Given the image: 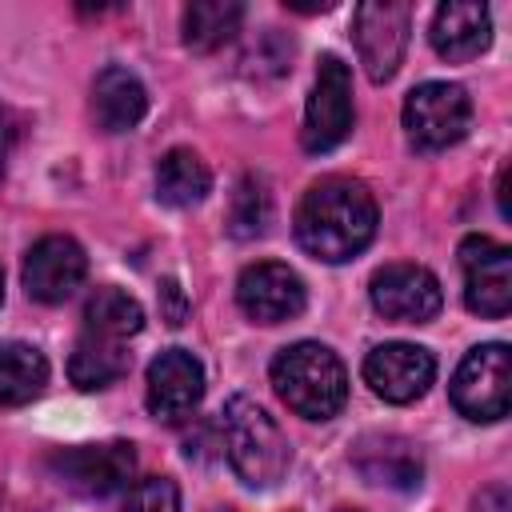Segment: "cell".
Here are the masks:
<instances>
[{
	"mask_svg": "<svg viewBox=\"0 0 512 512\" xmlns=\"http://www.w3.org/2000/svg\"><path fill=\"white\" fill-rule=\"evenodd\" d=\"M356 120L352 108V72L336 52H324L316 64V80L308 92V108H304V128H300V144L304 152L320 156L332 152L336 144L348 140Z\"/></svg>",
	"mask_w": 512,
	"mask_h": 512,
	"instance_id": "obj_6",
	"label": "cell"
},
{
	"mask_svg": "<svg viewBox=\"0 0 512 512\" xmlns=\"http://www.w3.org/2000/svg\"><path fill=\"white\" fill-rule=\"evenodd\" d=\"M124 372H128L124 340H108V336H96V332H80V340L72 344V356H68V376H72L76 388L96 392V388L116 384Z\"/></svg>",
	"mask_w": 512,
	"mask_h": 512,
	"instance_id": "obj_18",
	"label": "cell"
},
{
	"mask_svg": "<svg viewBox=\"0 0 512 512\" xmlns=\"http://www.w3.org/2000/svg\"><path fill=\"white\" fill-rule=\"evenodd\" d=\"M268 216H272V204H268V192L256 176H244L232 192V212H228V232L236 240H252L268 228Z\"/></svg>",
	"mask_w": 512,
	"mask_h": 512,
	"instance_id": "obj_23",
	"label": "cell"
},
{
	"mask_svg": "<svg viewBox=\"0 0 512 512\" xmlns=\"http://www.w3.org/2000/svg\"><path fill=\"white\" fill-rule=\"evenodd\" d=\"M428 40L452 64L472 60L492 44V12L476 0H448L436 8Z\"/></svg>",
	"mask_w": 512,
	"mask_h": 512,
	"instance_id": "obj_15",
	"label": "cell"
},
{
	"mask_svg": "<svg viewBox=\"0 0 512 512\" xmlns=\"http://www.w3.org/2000/svg\"><path fill=\"white\" fill-rule=\"evenodd\" d=\"M432 380H436V360L420 344L392 340V344H376L364 356V384L380 400H388V404H412V400H420Z\"/></svg>",
	"mask_w": 512,
	"mask_h": 512,
	"instance_id": "obj_11",
	"label": "cell"
},
{
	"mask_svg": "<svg viewBox=\"0 0 512 512\" xmlns=\"http://www.w3.org/2000/svg\"><path fill=\"white\" fill-rule=\"evenodd\" d=\"M276 396L304 420H332L348 400V372L328 344L300 340L276 352L272 360Z\"/></svg>",
	"mask_w": 512,
	"mask_h": 512,
	"instance_id": "obj_2",
	"label": "cell"
},
{
	"mask_svg": "<svg viewBox=\"0 0 512 512\" xmlns=\"http://www.w3.org/2000/svg\"><path fill=\"white\" fill-rule=\"evenodd\" d=\"M244 20L240 0H192L184 8V44L192 52H216L224 48Z\"/></svg>",
	"mask_w": 512,
	"mask_h": 512,
	"instance_id": "obj_21",
	"label": "cell"
},
{
	"mask_svg": "<svg viewBox=\"0 0 512 512\" xmlns=\"http://www.w3.org/2000/svg\"><path fill=\"white\" fill-rule=\"evenodd\" d=\"M204 396V364L188 348H164L148 364V412L156 420L188 416Z\"/></svg>",
	"mask_w": 512,
	"mask_h": 512,
	"instance_id": "obj_14",
	"label": "cell"
},
{
	"mask_svg": "<svg viewBox=\"0 0 512 512\" xmlns=\"http://www.w3.org/2000/svg\"><path fill=\"white\" fill-rule=\"evenodd\" d=\"M352 464L368 484H384V488H416L424 476L420 452L404 436H364L352 452Z\"/></svg>",
	"mask_w": 512,
	"mask_h": 512,
	"instance_id": "obj_17",
	"label": "cell"
},
{
	"mask_svg": "<svg viewBox=\"0 0 512 512\" xmlns=\"http://www.w3.org/2000/svg\"><path fill=\"white\" fill-rule=\"evenodd\" d=\"M92 112L104 132H132L148 112V92L140 76L124 64H104L92 80Z\"/></svg>",
	"mask_w": 512,
	"mask_h": 512,
	"instance_id": "obj_16",
	"label": "cell"
},
{
	"mask_svg": "<svg viewBox=\"0 0 512 512\" xmlns=\"http://www.w3.org/2000/svg\"><path fill=\"white\" fill-rule=\"evenodd\" d=\"M12 136H16V128H12V120H8V112L0 108V164H4V156H8V148H12Z\"/></svg>",
	"mask_w": 512,
	"mask_h": 512,
	"instance_id": "obj_26",
	"label": "cell"
},
{
	"mask_svg": "<svg viewBox=\"0 0 512 512\" xmlns=\"http://www.w3.org/2000/svg\"><path fill=\"white\" fill-rule=\"evenodd\" d=\"M472 512H512V496H508V488H504V484H488V488H480L476 500H472Z\"/></svg>",
	"mask_w": 512,
	"mask_h": 512,
	"instance_id": "obj_25",
	"label": "cell"
},
{
	"mask_svg": "<svg viewBox=\"0 0 512 512\" xmlns=\"http://www.w3.org/2000/svg\"><path fill=\"white\" fill-rule=\"evenodd\" d=\"M460 272H464V304L484 316L500 320L512 308V252L492 236H464L460 240Z\"/></svg>",
	"mask_w": 512,
	"mask_h": 512,
	"instance_id": "obj_9",
	"label": "cell"
},
{
	"mask_svg": "<svg viewBox=\"0 0 512 512\" xmlns=\"http://www.w3.org/2000/svg\"><path fill=\"white\" fill-rule=\"evenodd\" d=\"M472 128V100L452 80H428L404 100V132L420 152H444Z\"/></svg>",
	"mask_w": 512,
	"mask_h": 512,
	"instance_id": "obj_5",
	"label": "cell"
},
{
	"mask_svg": "<svg viewBox=\"0 0 512 512\" xmlns=\"http://www.w3.org/2000/svg\"><path fill=\"white\" fill-rule=\"evenodd\" d=\"M340 512H356V508H340Z\"/></svg>",
	"mask_w": 512,
	"mask_h": 512,
	"instance_id": "obj_28",
	"label": "cell"
},
{
	"mask_svg": "<svg viewBox=\"0 0 512 512\" xmlns=\"http://www.w3.org/2000/svg\"><path fill=\"white\" fill-rule=\"evenodd\" d=\"M376 220H380L376 200L360 180L324 176L300 196L292 228H296V244L308 256L324 264H344L372 244Z\"/></svg>",
	"mask_w": 512,
	"mask_h": 512,
	"instance_id": "obj_1",
	"label": "cell"
},
{
	"mask_svg": "<svg viewBox=\"0 0 512 512\" xmlns=\"http://www.w3.org/2000/svg\"><path fill=\"white\" fill-rule=\"evenodd\" d=\"M408 32H412V4L404 0H364L352 12V40H356V56L364 64V72L384 84L396 76L404 48H408Z\"/></svg>",
	"mask_w": 512,
	"mask_h": 512,
	"instance_id": "obj_7",
	"label": "cell"
},
{
	"mask_svg": "<svg viewBox=\"0 0 512 512\" xmlns=\"http://www.w3.org/2000/svg\"><path fill=\"white\" fill-rule=\"evenodd\" d=\"M52 472L68 492L100 500V496L128 488V480L136 476V448L128 440L76 444V448H64L52 456Z\"/></svg>",
	"mask_w": 512,
	"mask_h": 512,
	"instance_id": "obj_8",
	"label": "cell"
},
{
	"mask_svg": "<svg viewBox=\"0 0 512 512\" xmlns=\"http://www.w3.org/2000/svg\"><path fill=\"white\" fill-rule=\"evenodd\" d=\"M368 296L372 308L396 324H428L444 304L440 280L424 264H384L372 276Z\"/></svg>",
	"mask_w": 512,
	"mask_h": 512,
	"instance_id": "obj_10",
	"label": "cell"
},
{
	"mask_svg": "<svg viewBox=\"0 0 512 512\" xmlns=\"http://www.w3.org/2000/svg\"><path fill=\"white\" fill-rule=\"evenodd\" d=\"M448 392H452L456 412L476 420V424H492V420L508 416V404H512V352H508V344H496V340L476 344L460 360Z\"/></svg>",
	"mask_w": 512,
	"mask_h": 512,
	"instance_id": "obj_4",
	"label": "cell"
},
{
	"mask_svg": "<svg viewBox=\"0 0 512 512\" xmlns=\"http://www.w3.org/2000/svg\"><path fill=\"white\" fill-rule=\"evenodd\" d=\"M212 172L192 148H172L156 164V200L168 208H192L208 196Z\"/></svg>",
	"mask_w": 512,
	"mask_h": 512,
	"instance_id": "obj_19",
	"label": "cell"
},
{
	"mask_svg": "<svg viewBox=\"0 0 512 512\" xmlns=\"http://www.w3.org/2000/svg\"><path fill=\"white\" fill-rule=\"evenodd\" d=\"M88 276V256L72 236H40L24 256V292L40 304H64Z\"/></svg>",
	"mask_w": 512,
	"mask_h": 512,
	"instance_id": "obj_13",
	"label": "cell"
},
{
	"mask_svg": "<svg viewBox=\"0 0 512 512\" xmlns=\"http://www.w3.org/2000/svg\"><path fill=\"white\" fill-rule=\"evenodd\" d=\"M0 304H4V272H0Z\"/></svg>",
	"mask_w": 512,
	"mask_h": 512,
	"instance_id": "obj_27",
	"label": "cell"
},
{
	"mask_svg": "<svg viewBox=\"0 0 512 512\" xmlns=\"http://www.w3.org/2000/svg\"><path fill=\"white\" fill-rule=\"evenodd\" d=\"M124 512H180V488L168 476H144L128 488Z\"/></svg>",
	"mask_w": 512,
	"mask_h": 512,
	"instance_id": "obj_24",
	"label": "cell"
},
{
	"mask_svg": "<svg viewBox=\"0 0 512 512\" xmlns=\"http://www.w3.org/2000/svg\"><path fill=\"white\" fill-rule=\"evenodd\" d=\"M220 440H224V452H228L232 472L248 488H272V484H280L284 472H288V464H292L288 436L268 416V408L256 404L252 396H232L224 404V412H220Z\"/></svg>",
	"mask_w": 512,
	"mask_h": 512,
	"instance_id": "obj_3",
	"label": "cell"
},
{
	"mask_svg": "<svg viewBox=\"0 0 512 512\" xmlns=\"http://www.w3.org/2000/svg\"><path fill=\"white\" fill-rule=\"evenodd\" d=\"M144 328V308L136 296H128L124 288H96L84 304V332L108 336V340H128Z\"/></svg>",
	"mask_w": 512,
	"mask_h": 512,
	"instance_id": "obj_22",
	"label": "cell"
},
{
	"mask_svg": "<svg viewBox=\"0 0 512 512\" xmlns=\"http://www.w3.org/2000/svg\"><path fill=\"white\" fill-rule=\"evenodd\" d=\"M236 304L256 324H284L304 312V280L280 260L248 264L236 280Z\"/></svg>",
	"mask_w": 512,
	"mask_h": 512,
	"instance_id": "obj_12",
	"label": "cell"
},
{
	"mask_svg": "<svg viewBox=\"0 0 512 512\" xmlns=\"http://www.w3.org/2000/svg\"><path fill=\"white\" fill-rule=\"evenodd\" d=\"M48 384V360L40 348L24 340H0V404L16 408L44 392Z\"/></svg>",
	"mask_w": 512,
	"mask_h": 512,
	"instance_id": "obj_20",
	"label": "cell"
}]
</instances>
